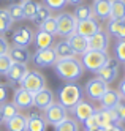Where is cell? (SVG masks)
Instances as JSON below:
<instances>
[{"label": "cell", "instance_id": "9a60e30c", "mask_svg": "<svg viewBox=\"0 0 125 131\" xmlns=\"http://www.w3.org/2000/svg\"><path fill=\"white\" fill-rule=\"evenodd\" d=\"M52 103H54V93H52L51 89L44 87V89H41L40 92L33 93V106H35V107L44 111L46 107H49Z\"/></svg>", "mask_w": 125, "mask_h": 131}, {"label": "cell", "instance_id": "30bf717a", "mask_svg": "<svg viewBox=\"0 0 125 131\" xmlns=\"http://www.w3.org/2000/svg\"><path fill=\"white\" fill-rule=\"evenodd\" d=\"M35 40V32L30 27H21L13 33V46H19V48H28Z\"/></svg>", "mask_w": 125, "mask_h": 131}, {"label": "cell", "instance_id": "2e32d148", "mask_svg": "<svg viewBox=\"0 0 125 131\" xmlns=\"http://www.w3.org/2000/svg\"><path fill=\"white\" fill-rule=\"evenodd\" d=\"M27 74H28V68L25 63H13L5 76L9 84H21Z\"/></svg>", "mask_w": 125, "mask_h": 131}, {"label": "cell", "instance_id": "f6af8a7d", "mask_svg": "<svg viewBox=\"0 0 125 131\" xmlns=\"http://www.w3.org/2000/svg\"><path fill=\"white\" fill-rule=\"evenodd\" d=\"M85 131H103V128H87Z\"/></svg>", "mask_w": 125, "mask_h": 131}, {"label": "cell", "instance_id": "484cf974", "mask_svg": "<svg viewBox=\"0 0 125 131\" xmlns=\"http://www.w3.org/2000/svg\"><path fill=\"white\" fill-rule=\"evenodd\" d=\"M109 19L125 21V2L123 0H111V16Z\"/></svg>", "mask_w": 125, "mask_h": 131}, {"label": "cell", "instance_id": "836d02e7", "mask_svg": "<svg viewBox=\"0 0 125 131\" xmlns=\"http://www.w3.org/2000/svg\"><path fill=\"white\" fill-rule=\"evenodd\" d=\"M6 10H8L9 16H11L13 22H16V21H22V19H24V11H22L21 3H11V5L6 8Z\"/></svg>", "mask_w": 125, "mask_h": 131}, {"label": "cell", "instance_id": "b9f144b4", "mask_svg": "<svg viewBox=\"0 0 125 131\" xmlns=\"http://www.w3.org/2000/svg\"><path fill=\"white\" fill-rule=\"evenodd\" d=\"M117 92L120 93V98L125 100V79H122V81L119 82V90H117Z\"/></svg>", "mask_w": 125, "mask_h": 131}, {"label": "cell", "instance_id": "7a4b0ae2", "mask_svg": "<svg viewBox=\"0 0 125 131\" xmlns=\"http://www.w3.org/2000/svg\"><path fill=\"white\" fill-rule=\"evenodd\" d=\"M81 100H82V89L74 82H66L59 92V103L66 109H71Z\"/></svg>", "mask_w": 125, "mask_h": 131}, {"label": "cell", "instance_id": "4dcf8cb0", "mask_svg": "<svg viewBox=\"0 0 125 131\" xmlns=\"http://www.w3.org/2000/svg\"><path fill=\"white\" fill-rule=\"evenodd\" d=\"M47 17H51V10L47 8L44 3H38V8H36V14H35V17H33V21L40 25V24H43Z\"/></svg>", "mask_w": 125, "mask_h": 131}, {"label": "cell", "instance_id": "1f68e13d", "mask_svg": "<svg viewBox=\"0 0 125 131\" xmlns=\"http://www.w3.org/2000/svg\"><path fill=\"white\" fill-rule=\"evenodd\" d=\"M0 112H2V115H3V118L6 120V118H11V117H14L16 114H19V109L14 106V103H3V104H0Z\"/></svg>", "mask_w": 125, "mask_h": 131}, {"label": "cell", "instance_id": "44dd1931", "mask_svg": "<svg viewBox=\"0 0 125 131\" xmlns=\"http://www.w3.org/2000/svg\"><path fill=\"white\" fill-rule=\"evenodd\" d=\"M9 59L13 60V63H25L30 60V52H28V48H19V46H11L8 51Z\"/></svg>", "mask_w": 125, "mask_h": 131}, {"label": "cell", "instance_id": "5b68a950", "mask_svg": "<svg viewBox=\"0 0 125 131\" xmlns=\"http://www.w3.org/2000/svg\"><path fill=\"white\" fill-rule=\"evenodd\" d=\"M19 85L33 95V93L40 92L41 89L46 87V78L40 71H28V74L22 79V82L19 84Z\"/></svg>", "mask_w": 125, "mask_h": 131}, {"label": "cell", "instance_id": "7c38bea8", "mask_svg": "<svg viewBox=\"0 0 125 131\" xmlns=\"http://www.w3.org/2000/svg\"><path fill=\"white\" fill-rule=\"evenodd\" d=\"M89 40V49L93 51H101V52H106L109 48V33L104 32L103 29H100L95 35H92Z\"/></svg>", "mask_w": 125, "mask_h": 131}, {"label": "cell", "instance_id": "3957f363", "mask_svg": "<svg viewBox=\"0 0 125 131\" xmlns=\"http://www.w3.org/2000/svg\"><path fill=\"white\" fill-rule=\"evenodd\" d=\"M108 52H101V51H93V49H89L85 51L84 54H81V59L79 62L82 63L84 70H89L92 73H97L104 63L108 60Z\"/></svg>", "mask_w": 125, "mask_h": 131}, {"label": "cell", "instance_id": "60d3db41", "mask_svg": "<svg viewBox=\"0 0 125 131\" xmlns=\"http://www.w3.org/2000/svg\"><path fill=\"white\" fill-rule=\"evenodd\" d=\"M6 100H8V85L0 84V104L6 103Z\"/></svg>", "mask_w": 125, "mask_h": 131}, {"label": "cell", "instance_id": "ffe728a7", "mask_svg": "<svg viewBox=\"0 0 125 131\" xmlns=\"http://www.w3.org/2000/svg\"><path fill=\"white\" fill-rule=\"evenodd\" d=\"M54 52L57 55V60H65V59H73L74 57V52L71 49V46L68 44V41L66 40H59L54 46Z\"/></svg>", "mask_w": 125, "mask_h": 131}, {"label": "cell", "instance_id": "4316f807", "mask_svg": "<svg viewBox=\"0 0 125 131\" xmlns=\"http://www.w3.org/2000/svg\"><path fill=\"white\" fill-rule=\"evenodd\" d=\"M22 11H24V19H30L33 21V17L36 14V8H38V2L35 0H22L21 2Z\"/></svg>", "mask_w": 125, "mask_h": 131}, {"label": "cell", "instance_id": "5bb4252c", "mask_svg": "<svg viewBox=\"0 0 125 131\" xmlns=\"http://www.w3.org/2000/svg\"><path fill=\"white\" fill-rule=\"evenodd\" d=\"M101 29L98 21L95 17H90V19L85 21H78V27H76V33L84 36V38H90L92 35H95L98 30Z\"/></svg>", "mask_w": 125, "mask_h": 131}, {"label": "cell", "instance_id": "6da1fadb", "mask_svg": "<svg viewBox=\"0 0 125 131\" xmlns=\"http://www.w3.org/2000/svg\"><path fill=\"white\" fill-rule=\"evenodd\" d=\"M54 71L62 81L74 82L84 74V67L78 59L73 57V59H65V60H57L54 65Z\"/></svg>", "mask_w": 125, "mask_h": 131}, {"label": "cell", "instance_id": "7dc6e473", "mask_svg": "<svg viewBox=\"0 0 125 131\" xmlns=\"http://www.w3.org/2000/svg\"><path fill=\"white\" fill-rule=\"evenodd\" d=\"M123 2H125V0H123Z\"/></svg>", "mask_w": 125, "mask_h": 131}, {"label": "cell", "instance_id": "bcb514c9", "mask_svg": "<svg viewBox=\"0 0 125 131\" xmlns=\"http://www.w3.org/2000/svg\"><path fill=\"white\" fill-rule=\"evenodd\" d=\"M5 122V118H3V115H2V112H0V123H3Z\"/></svg>", "mask_w": 125, "mask_h": 131}, {"label": "cell", "instance_id": "83f0119b", "mask_svg": "<svg viewBox=\"0 0 125 131\" xmlns=\"http://www.w3.org/2000/svg\"><path fill=\"white\" fill-rule=\"evenodd\" d=\"M54 131H79V123L76 118L66 117L63 122L54 125Z\"/></svg>", "mask_w": 125, "mask_h": 131}, {"label": "cell", "instance_id": "d4e9b609", "mask_svg": "<svg viewBox=\"0 0 125 131\" xmlns=\"http://www.w3.org/2000/svg\"><path fill=\"white\" fill-rule=\"evenodd\" d=\"M54 44V36L49 35L47 32L43 30H38L35 35V46H36V51L40 49H47V48H52Z\"/></svg>", "mask_w": 125, "mask_h": 131}, {"label": "cell", "instance_id": "52a82bcc", "mask_svg": "<svg viewBox=\"0 0 125 131\" xmlns=\"http://www.w3.org/2000/svg\"><path fill=\"white\" fill-rule=\"evenodd\" d=\"M66 107H63L60 103H52V104L49 107H46L44 109V120H46V123H51V125H57V123H60V122H63L66 117Z\"/></svg>", "mask_w": 125, "mask_h": 131}, {"label": "cell", "instance_id": "8fae6325", "mask_svg": "<svg viewBox=\"0 0 125 131\" xmlns=\"http://www.w3.org/2000/svg\"><path fill=\"white\" fill-rule=\"evenodd\" d=\"M70 111L73 112V115H74L76 120H78V122H82V123H84V122L87 120L90 115H93L95 112H97V107H95L92 103L85 101V100H81L78 104H74Z\"/></svg>", "mask_w": 125, "mask_h": 131}, {"label": "cell", "instance_id": "8d00e7d4", "mask_svg": "<svg viewBox=\"0 0 125 131\" xmlns=\"http://www.w3.org/2000/svg\"><path fill=\"white\" fill-rule=\"evenodd\" d=\"M44 5L49 8V10L52 11H60L62 8H65L66 5V0H44Z\"/></svg>", "mask_w": 125, "mask_h": 131}, {"label": "cell", "instance_id": "7402d4cb", "mask_svg": "<svg viewBox=\"0 0 125 131\" xmlns=\"http://www.w3.org/2000/svg\"><path fill=\"white\" fill-rule=\"evenodd\" d=\"M3 123L8 131H28L27 129V117L22 114H16L11 118H6Z\"/></svg>", "mask_w": 125, "mask_h": 131}, {"label": "cell", "instance_id": "f35d334b", "mask_svg": "<svg viewBox=\"0 0 125 131\" xmlns=\"http://www.w3.org/2000/svg\"><path fill=\"white\" fill-rule=\"evenodd\" d=\"M116 109V112H117V117H119V122L120 123H125V103L123 101H120L119 104L114 107Z\"/></svg>", "mask_w": 125, "mask_h": 131}, {"label": "cell", "instance_id": "ee69618b", "mask_svg": "<svg viewBox=\"0 0 125 131\" xmlns=\"http://www.w3.org/2000/svg\"><path fill=\"white\" fill-rule=\"evenodd\" d=\"M84 2V0H66V3H70V5H74V6H78Z\"/></svg>", "mask_w": 125, "mask_h": 131}, {"label": "cell", "instance_id": "f546056e", "mask_svg": "<svg viewBox=\"0 0 125 131\" xmlns=\"http://www.w3.org/2000/svg\"><path fill=\"white\" fill-rule=\"evenodd\" d=\"M74 17H76V21H85V19H90V17H93L92 14V8L89 5H85V3H81L74 8Z\"/></svg>", "mask_w": 125, "mask_h": 131}, {"label": "cell", "instance_id": "9c48e42d", "mask_svg": "<svg viewBox=\"0 0 125 131\" xmlns=\"http://www.w3.org/2000/svg\"><path fill=\"white\" fill-rule=\"evenodd\" d=\"M32 60L35 62L36 67L46 68V67H54L57 62V55L54 52V48H47V49H40L33 54Z\"/></svg>", "mask_w": 125, "mask_h": 131}, {"label": "cell", "instance_id": "74e56055", "mask_svg": "<svg viewBox=\"0 0 125 131\" xmlns=\"http://www.w3.org/2000/svg\"><path fill=\"white\" fill-rule=\"evenodd\" d=\"M98 111V109H97ZM84 125H85V129L87 128H100V120H98V112H95L93 115H90L87 120L84 122Z\"/></svg>", "mask_w": 125, "mask_h": 131}, {"label": "cell", "instance_id": "d6a6232c", "mask_svg": "<svg viewBox=\"0 0 125 131\" xmlns=\"http://www.w3.org/2000/svg\"><path fill=\"white\" fill-rule=\"evenodd\" d=\"M40 27V30H43V32H47L49 35H52V36H55L57 35V22H55V17H47V19L43 22V24H40L38 25Z\"/></svg>", "mask_w": 125, "mask_h": 131}, {"label": "cell", "instance_id": "ba28073f", "mask_svg": "<svg viewBox=\"0 0 125 131\" xmlns=\"http://www.w3.org/2000/svg\"><path fill=\"white\" fill-rule=\"evenodd\" d=\"M109 89V85L103 79L100 78H93L87 82V85H85V93H87V96L92 100V101H100L101 96L106 93V90Z\"/></svg>", "mask_w": 125, "mask_h": 131}, {"label": "cell", "instance_id": "7bdbcfd3", "mask_svg": "<svg viewBox=\"0 0 125 131\" xmlns=\"http://www.w3.org/2000/svg\"><path fill=\"white\" fill-rule=\"evenodd\" d=\"M103 131H123L119 125H112V126H109V128H104Z\"/></svg>", "mask_w": 125, "mask_h": 131}, {"label": "cell", "instance_id": "8992f818", "mask_svg": "<svg viewBox=\"0 0 125 131\" xmlns=\"http://www.w3.org/2000/svg\"><path fill=\"white\" fill-rule=\"evenodd\" d=\"M117 74H119V62L114 57H108L106 63L97 71V78L103 79L109 85L111 82H114L117 79Z\"/></svg>", "mask_w": 125, "mask_h": 131}, {"label": "cell", "instance_id": "d590c367", "mask_svg": "<svg viewBox=\"0 0 125 131\" xmlns=\"http://www.w3.org/2000/svg\"><path fill=\"white\" fill-rule=\"evenodd\" d=\"M11 65H13V60L9 59L8 54L0 55V74H2V76H5V74L8 73V70H9Z\"/></svg>", "mask_w": 125, "mask_h": 131}, {"label": "cell", "instance_id": "f1b7e54d", "mask_svg": "<svg viewBox=\"0 0 125 131\" xmlns=\"http://www.w3.org/2000/svg\"><path fill=\"white\" fill-rule=\"evenodd\" d=\"M13 25V19L9 16L8 10L5 8H0V35H5Z\"/></svg>", "mask_w": 125, "mask_h": 131}, {"label": "cell", "instance_id": "277c9868", "mask_svg": "<svg viewBox=\"0 0 125 131\" xmlns=\"http://www.w3.org/2000/svg\"><path fill=\"white\" fill-rule=\"evenodd\" d=\"M55 22H57V35L66 38V36H70L71 33H76L78 21H76L74 14L63 11L59 16H55Z\"/></svg>", "mask_w": 125, "mask_h": 131}, {"label": "cell", "instance_id": "d6986e66", "mask_svg": "<svg viewBox=\"0 0 125 131\" xmlns=\"http://www.w3.org/2000/svg\"><path fill=\"white\" fill-rule=\"evenodd\" d=\"M120 101H122L120 93L117 90H114V89H108L106 93L101 96L100 104H101V109H112V107H116Z\"/></svg>", "mask_w": 125, "mask_h": 131}, {"label": "cell", "instance_id": "e0dca14e", "mask_svg": "<svg viewBox=\"0 0 125 131\" xmlns=\"http://www.w3.org/2000/svg\"><path fill=\"white\" fill-rule=\"evenodd\" d=\"M90 8H92L93 17L101 19V21L109 19V16H111V0H93Z\"/></svg>", "mask_w": 125, "mask_h": 131}, {"label": "cell", "instance_id": "cb8c5ba5", "mask_svg": "<svg viewBox=\"0 0 125 131\" xmlns=\"http://www.w3.org/2000/svg\"><path fill=\"white\" fill-rule=\"evenodd\" d=\"M108 33L117 40H125V21L108 19Z\"/></svg>", "mask_w": 125, "mask_h": 131}, {"label": "cell", "instance_id": "4fadbf2b", "mask_svg": "<svg viewBox=\"0 0 125 131\" xmlns=\"http://www.w3.org/2000/svg\"><path fill=\"white\" fill-rule=\"evenodd\" d=\"M13 103L17 109H30V107H33V95L30 92H27L25 89L19 87L14 90Z\"/></svg>", "mask_w": 125, "mask_h": 131}, {"label": "cell", "instance_id": "ab89813d", "mask_svg": "<svg viewBox=\"0 0 125 131\" xmlns=\"http://www.w3.org/2000/svg\"><path fill=\"white\" fill-rule=\"evenodd\" d=\"M9 51V44H8V40L5 38L3 35H0V55L3 54H8Z\"/></svg>", "mask_w": 125, "mask_h": 131}, {"label": "cell", "instance_id": "e575fe53", "mask_svg": "<svg viewBox=\"0 0 125 131\" xmlns=\"http://www.w3.org/2000/svg\"><path fill=\"white\" fill-rule=\"evenodd\" d=\"M114 59L119 63H125V40H119L114 44Z\"/></svg>", "mask_w": 125, "mask_h": 131}, {"label": "cell", "instance_id": "ac0fdd59", "mask_svg": "<svg viewBox=\"0 0 125 131\" xmlns=\"http://www.w3.org/2000/svg\"><path fill=\"white\" fill-rule=\"evenodd\" d=\"M66 41L71 46V49L74 54H84L85 51H89V40L78 33H71L70 36H66Z\"/></svg>", "mask_w": 125, "mask_h": 131}, {"label": "cell", "instance_id": "603a6c76", "mask_svg": "<svg viewBox=\"0 0 125 131\" xmlns=\"http://www.w3.org/2000/svg\"><path fill=\"white\" fill-rule=\"evenodd\" d=\"M27 117V129L28 131H46V120L43 115L30 112Z\"/></svg>", "mask_w": 125, "mask_h": 131}]
</instances>
